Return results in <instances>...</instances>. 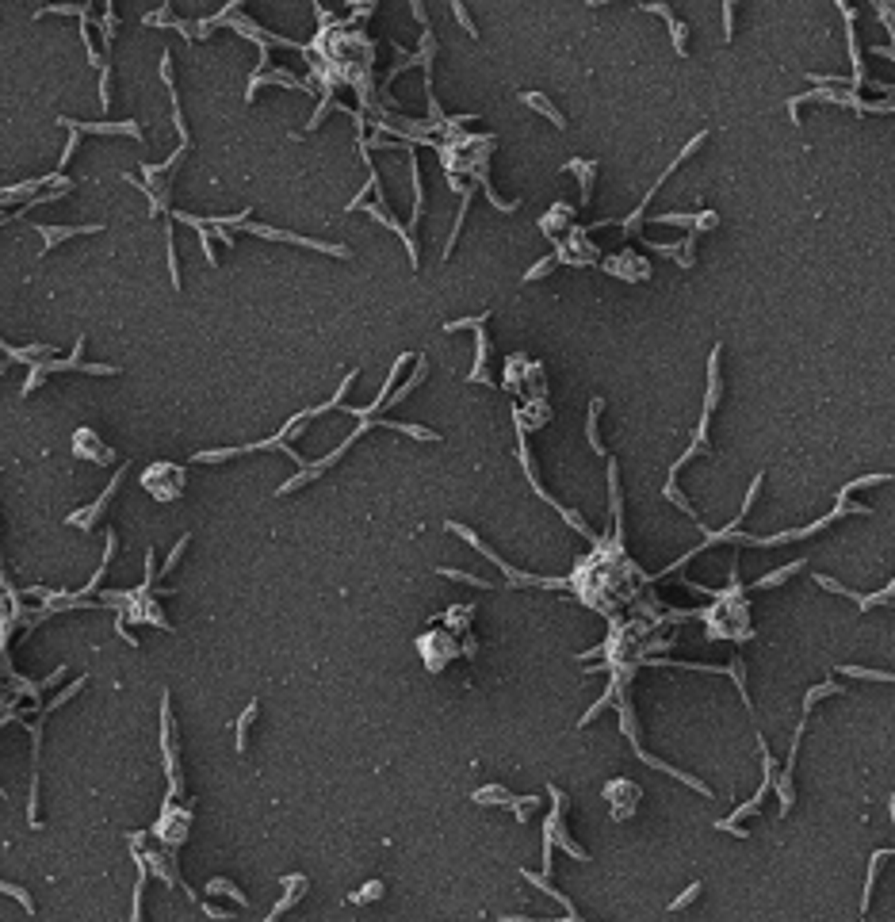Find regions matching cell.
Returning <instances> with one entry per match:
<instances>
[{"mask_svg":"<svg viewBox=\"0 0 895 922\" xmlns=\"http://www.w3.org/2000/svg\"><path fill=\"white\" fill-rule=\"evenodd\" d=\"M188 486V467L173 460H157L142 471V490H146L153 502H176Z\"/></svg>","mask_w":895,"mask_h":922,"instance_id":"6da1fadb","label":"cell"},{"mask_svg":"<svg viewBox=\"0 0 895 922\" xmlns=\"http://www.w3.org/2000/svg\"><path fill=\"white\" fill-rule=\"evenodd\" d=\"M180 161H184V149H176V153L169 157V161H161V165H149V161L142 165V184L138 180H134V184H138L142 196L149 199V211H153V214L169 211V173H173Z\"/></svg>","mask_w":895,"mask_h":922,"instance_id":"7a4b0ae2","label":"cell"},{"mask_svg":"<svg viewBox=\"0 0 895 922\" xmlns=\"http://www.w3.org/2000/svg\"><path fill=\"white\" fill-rule=\"evenodd\" d=\"M241 230H245V234H256V238H268V241H288V245H303V249H314V253H326V256H341V261H348V256H352V249H348V245H337V241H318V238H303V234L276 230V226L245 223Z\"/></svg>","mask_w":895,"mask_h":922,"instance_id":"3957f363","label":"cell"},{"mask_svg":"<svg viewBox=\"0 0 895 922\" xmlns=\"http://www.w3.org/2000/svg\"><path fill=\"white\" fill-rule=\"evenodd\" d=\"M153 834H157L161 846L180 849L184 842H188V834H191V807H180L176 800H169L164 811H161V819L153 823Z\"/></svg>","mask_w":895,"mask_h":922,"instance_id":"277c9868","label":"cell"},{"mask_svg":"<svg viewBox=\"0 0 895 922\" xmlns=\"http://www.w3.org/2000/svg\"><path fill=\"white\" fill-rule=\"evenodd\" d=\"M161 750H164V766H169V784H173V792H180L184 777H180V750H176V719H173V700H169V693L161 697Z\"/></svg>","mask_w":895,"mask_h":922,"instance_id":"5b68a950","label":"cell"},{"mask_svg":"<svg viewBox=\"0 0 895 922\" xmlns=\"http://www.w3.org/2000/svg\"><path fill=\"white\" fill-rule=\"evenodd\" d=\"M73 455L77 460H88V463H100V467H119V452L111 444H104L100 433L88 425H81L73 433Z\"/></svg>","mask_w":895,"mask_h":922,"instance_id":"8992f818","label":"cell"},{"mask_svg":"<svg viewBox=\"0 0 895 922\" xmlns=\"http://www.w3.org/2000/svg\"><path fill=\"white\" fill-rule=\"evenodd\" d=\"M123 475H126V463H119V471H115V475H111V482H107L104 490H100V494H96V502H92L88 509H77V513H69V525H73V528H92V525H96V520H100V517H104V513H107V505H111V498L119 494V482H123Z\"/></svg>","mask_w":895,"mask_h":922,"instance_id":"52a82bcc","label":"cell"},{"mask_svg":"<svg viewBox=\"0 0 895 922\" xmlns=\"http://www.w3.org/2000/svg\"><path fill=\"white\" fill-rule=\"evenodd\" d=\"M58 126H69L73 134H126V138L142 142V126L134 123V119H119V123H111V119H100V123H81V119L58 115Z\"/></svg>","mask_w":895,"mask_h":922,"instance_id":"ba28073f","label":"cell"},{"mask_svg":"<svg viewBox=\"0 0 895 922\" xmlns=\"http://www.w3.org/2000/svg\"><path fill=\"white\" fill-rule=\"evenodd\" d=\"M100 230H104V223H84V226H46V223H35V234L42 238V253L58 249L62 241H69V238H81V234H100Z\"/></svg>","mask_w":895,"mask_h":922,"instance_id":"9c48e42d","label":"cell"},{"mask_svg":"<svg viewBox=\"0 0 895 922\" xmlns=\"http://www.w3.org/2000/svg\"><path fill=\"white\" fill-rule=\"evenodd\" d=\"M364 214H368V218H375L379 226H386V230H395L398 238H402L406 253H410V264H413V268H417V245H413V234L406 230V226L398 223V218H390V211H383V207H379V203H364Z\"/></svg>","mask_w":895,"mask_h":922,"instance_id":"30bf717a","label":"cell"},{"mask_svg":"<svg viewBox=\"0 0 895 922\" xmlns=\"http://www.w3.org/2000/svg\"><path fill=\"white\" fill-rule=\"evenodd\" d=\"M261 84H283V88H310V84H306L303 77H291L288 69H261V73H256L253 81H249V88H245V100H249V104L256 100Z\"/></svg>","mask_w":895,"mask_h":922,"instance_id":"8fae6325","label":"cell"},{"mask_svg":"<svg viewBox=\"0 0 895 922\" xmlns=\"http://www.w3.org/2000/svg\"><path fill=\"white\" fill-rule=\"evenodd\" d=\"M256 716H261V700H249L245 708H241V716H238V724H234V735H238V742H234V746H238V754H245L249 750V735H253V724H256Z\"/></svg>","mask_w":895,"mask_h":922,"instance_id":"7c38bea8","label":"cell"},{"mask_svg":"<svg viewBox=\"0 0 895 922\" xmlns=\"http://www.w3.org/2000/svg\"><path fill=\"white\" fill-rule=\"evenodd\" d=\"M142 869H149L153 876H161L164 884H184L180 876H176V869H173V857H169V854H157V849L142 854Z\"/></svg>","mask_w":895,"mask_h":922,"instance_id":"4fadbf2b","label":"cell"},{"mask_svg":"<svg viewBox=\"0 0 895 922\" xmlns=\"http://www.w3.org/2000/svg\"><path fill=\"white\" fill-rule=\"evenodd\" d=\"M520 104H528V107H532V111H540V115H547L551 123L558 126V131H567V119H563V111H558V107L551 104L547 96H543V92H520Z\"/></svg>","mask_w":895,"mask_h":922,"instance_id":"5bb4252c","label":"cell"},{"mask_svg":"<svg viewBox=\"0 0 895 922\" xmlns=\"http://www.w3.org/2000/svg\"><path fill=\"white\" fill-rule=\"evenodd\" d=\"M567 173H578V176H582V203H590V196H593V173H597V161H585V157H574V161H567Z\"/></svg>","mask_w":895,"mask_h":922,"instance_id":"9a60e30c","label":"cell"},{"mask_svg":"<svg viewBox=\"0 0 895 922\" xmlns=\"http://www.w3.org/2000/svg\"><path fill=\"white\" fill-rule=\"evenodd\" d=\"M207 896H230L234 903H241V907L249 903V896H245V892H241L234 881H226V876H214V881H207Z\"/></svg>","mask_w":895,"mask_h":922,"instance_id":"2e32d148","label":"cell"},{"mask_svg":"<svg viewBox=\"0 0 895 922\" xmlns=\"http://www.w3.org/2000/svg\"><path fill=\"white\" fill-rule=\"evenodd\" d=\"M42 16H77V19H84V16H92V4H42V8L35 12V19H42Z\"/></svg>","mask_w":895,"mask_h":922,"instance_id":"e0dca14e","label":"cell"},{"mask_svg":"<svg viewBox=\"0 0 895 922\" xmlns=\"http://www.w3.org/2000/svg\"><path fill=\"white\" fill-rule=\"evenodd\" d=\"M164 256H169V280L180 291V256H176V238H173V223L164 226Z\"/></svg>","mask_w":895,"mask_h":922,"instance_id":"ac0fdd59","label":"cell"},{"mask_svg":"<svg viewBox=\"0 0 895 922\" xmlns=\"http://www.w3.org/2000/svg\"><path fill=\"white\" fill-rule=\"evenodd\" d=\"M100 35H104V58L111 54V42H115V4L104 0V16H100Z\"/></svg>","mask_w":895,"mask_h":922,"instance_id":"d6986e66","label":"cell"},{"mask_svg":"<svg viewBox=\"0 0 895 922\" xmlns=\"http://www.w3.org/2000/svg\"><path fill=\"white\" fill-rule=\"evenodd\" d=\"M796 570H804V559H796V563H789V567H780V570H773V574H765L762 582H757V590H773V585H780L784 578H792Z\"/></svg>","mask_w":895,"mask_h":922,"instance_id":"ffe728a7","label":"cell"},{"mask_svg":"<svg viewBox=\"0 0 895 922\" xmlns=\"http://www.w3.org/2000/svg\"><path fill=\"white\" fill-rule=\"evenodd\" d=\"M471 800H475V804H513V796H509L505 789H501V784H490V789H478Z\"/></svg>","mask_w":895,"mask_h":922,"instance_id":"44dd1931","label":"cell"},{"mask_svg":"<svg viewBox=\"0 0 895 922\" xmlns=\"http://www.w3.org/2000/svg\"><path fill=\"white\" fill-rule=\"evenodd\" d=\"M486 318H490V310L475 314V318H455V321H444V333H455V330H482V326H486Z\"/></svg>","mask_w":895,"mask_h":922,"instance_id":"7402d4cb","label":"cell"},{"mask_svg":"<svg viewBox=\"0 0 895 922\" xmlns=\"http://www.w3.org/2000/svg\"><path fill=\"white\" fill-rule=\"evenodd\" d=\"M0 892H4V896H12L16 903H23V907H27V914H35V899H31V892H27V888H19V884H8V881H0Z\"/></svg>","mask_w":895,"mask_h":922,"instance_id":"603a6c76","label":"cell"},{"mask_svg":"<svg viewBox=\"0 0 895 922\" xmlns=\"http://www.w3.org/2000/svg\"><path fill=\"white\" fill-rule=\"evenodd\" d=\"M601 398H593V406H590V421H585V433H590V444H593V452H601L605 455V448H601V440H597V413H601Z\"/></svg>","mask_w":895,"mask_h":922,"instance_id":"cb8c5ba5","label":"cell"},{"mask_svg":"<svg viewBox=\"0 0 895 922\" xmlns=\"http://www.w3.org/2000/svg\"><path fill=\"white\" fill-rule=\"evenodd\" d=\"M842 674H846V677H865V681H895V674H887V670H861V666H846Z\"/></svg>","mask_w":895,"mask_h":922,"instance_id":"d4e9b609","label":"cell"},{"mask_svg":"<svg viewBox=\"0 0 895 922\" xmlns=\"http://www.w3.org/2000/svg\"><path fill=\"white\" fill-rule=\"evenodd\" d=\"M199 230V249H203V261L211 264V268H218V253H214V238H211V230L207 226H196Z\"/></svg>","mask_w":895,"mask_h":922,"instance_id":"484cf974","label":"cell"},{"mask_svg":"<svg viewBox=\"0 0 895 922\" xmlns=\"http://www.w3.org/2000/svg\"><path fill=\"white\" fill-rule=\"evenodd\" d=\"M81 685H84V677H77V681H73V685H69V689H62V693H58V697H54V700H50V704H42V712H58V708H62V704H66V700H73V697H77V693H81Z\"/></svg>","mask_w":895,"mask_h":922,"instance_id":"4316f807","label":"cell"},{"mask_svg":"<svg viewBox=\"0 0 895 922\" xmlns=\"http://www.w3.org/2000/svg\"><path fill=\"white\" fill-rule=\"evenodd\" d=\"M452 16H455V23H460V27H463V31H467V35H471V39H478V27H475V19H471V12H467V8H463V4H460V0H455V4H452Z\"/></svg>","mask_w":895,"mask_h":922,"instance_id":"83f0119b","label":"cell"},{"mask_svg":"<svg viewBox=\"0 0 895 922\" xmlns=\"http://www.w3.org/2000/svg\"><path fill=\"white\" fill-rule=\"evenodd\" d=\"M379 896H383V881H368V884H364V888L352 896V903H371V899H379Z\"/></svg>","mask_w":895,"mask_h":922,"instance_id":"f1b7e54d","label":"cell"},{"mask_svg":"<svg viewBox=\"0 0 895 922\" xmlns=\"http://www.w3.org/2000/svg\"><path fill=\"white\" fill-rule=\"evenodd\" d=\"M555 261H558V256L551 253V256H543L540 264H532V268H528V272H525V283H532V280H540V276H547L551 268H555Z\"/></svg>","mask_w":895,"mask_h":922,"instance_id":"f546056e","label":"cell"},{"mask_svg":"<svg viewBox=\"0 0 895 922\" xmlns=\"http://www.w3.org/2000/svg\"><path fill=\"white\" fill-rule=\"evenodd\" d=\"M188 544H191V536H188V532H184V536H180V540H176V544H173V555H169V559H164V567H161V574H169V570H173V567H176V563H180V555H184V547H188Z\"/></svg>","mask_w":895,"mask_h":922,"instance_id":"4dcf8cb0","label":"cell"},{"mask_svg":"<svg viewBox=\"0 0 895 922\" xmlns=\"http://www.w3.org/2000/svg\"><path fill=\"white\" fill-rule=\"evenodd\" d=\"M670 31H674V50L685 54V46H689V27H685L681 19H670Z\"/></svg>","mask_w":895,"mask_h":922,"instance_id":"1f68e13d","label":"cell"},{"mask_svg":"<svg viewBox=\"0 0 895 922\" xmlns=\"http://www.w3.org/2000/svg\"><path fill=\"white\" fill-rule=\"evenodd\" d=\"M77 146H81V134H73L69 131V138H66V149H62V157H58V173L73 161V153H77Z\"/></svg>","mask_w":895,"mask_h":922,"instance_id":"d6a6232c","label":"cell"},{"mask_svg":"<svg viewBox=\"0 0 895 922\" xmlns=\"http://www.w3.org/2000/svg\"><path fill=\"white\" fill-rule=\"evenodd\" d=\"M697 896H700V884H689V888H685L681 896H677L674 903H670V911H681V907H689V903H693V899H697Z\"/></svg>","mask_w":895,"mask_h":922,"instance_id":"836d02e7","label":"cell"},{"mask_svg":"<svg viewBox=\"0 0 895 922\" xmlns=\"http://www.w3.org/2000/svg\"><path fill=\"white\" fill-rule=\"evenodd\" d=\"M731 23H735V4L727 0V4H723V31H727L723 39H731Z\"/></svg>","mask_w":895,"mask_h":922,"instance_id":"e575fe53","label":"cell"},{"mask_svg":"<svg viewBox=\"0 0 895 922\" xmlns=\"http://www.w3.org/2000/svg\"><path fill=\"white\" fill-rule=\"evenodd\" d=\"M8 368H12V360H0V375H4V371H8Z\"/></svg>","mask_w":895,"mask_h":922,"instance_id":"d590c367","label":"cell"},{"mask_svg":"<svg viewBox=\"0 0 895 922\" xmlns=\"http://www.w3.org/2000/svg\"><path fill=\"white\" fill-rule=\"evenodd\" d=\"M887 807H892V823H895V796H892V800H887Z\"/></svg>","mask_w":895,"mask_h":922,"instance_id":"8d00e7d4","label":"cell"}]
</instances>
